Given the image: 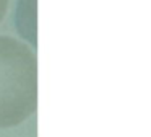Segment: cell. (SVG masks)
Instances as JSON below:
<instances>
[{
  "mask_svg": "<svg viewBox=\"0 0 151 137\" xmlns=\"http://www.w3.org/2000/svg\"><path fill=\"white\" fill-rule=\"evenodd\" d=\"M36 106V54L23 41L0 36V129L24 122Z\"/></svg>",
  "mask_w": 151,
  "mask_h": 137,
  "instance_id": "cell-1",
  "label": "cell"
},
{
  "mask_svg": "<svg viewBox=\"0 0 151 137\" xmlns=\"http://www.w3.org/2000/svg\"><path fill=\"white\" fill-rule=\"evenodd\" d=\"M7 10H8V0H0V23L7 15Z\"/></svg>",
  "mask_w": 151,
  "mask_h": 137,
  "instance_id": "cell-2",
  "label": "cell"
}]
</instances>
